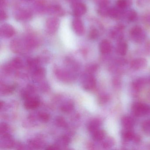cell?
Listing matches in <instances>:
<instances>
[{
	"label": "cell",
	"instance_id": "cell-1",
	"mask_svg": "<svg viewBox=\"0 0 150 150\" xmlns=\"http://www.w3.org/2000/svg\"><path fill=\"white\" fill-rule=\"evenodd\" d=\"M129 35L134 42L141 43L145 40L146 33L140 26H135L130 30Z\"/></svg>",
	"mask_w": 150,
	"mask_h": 150
},
{
	"label": "cell",
	"instance_id": "cell-2",
	"mask_svg": "<svg viewBox=\"0 0 150 150\" xmlns=\"http://www.w3.org/2000/svg\"><path fill=\"white\" fill-rule=\"evenodd\" d=\"M131 109L132 113L137 117H143L150 114V107L141 103H133Z\"/></svg>",
	"mask_w": 150,
	"mask_h": 150
},
{
	"label": "cell",
	"instance_id": "cell-3",
	"mask_svg": "<svg viewBox=\"0 0 150 150\" xmlns=\"http://www.w3.org/2000/svg\"><path fill=\"white\" fill-rule=\"evenodd\" d=\"M125 26L122 23H119L115 26L110 32V36L112 39H116L118 41L122 40Z\"/></svg>",
	"mask_w": 150,
	"mask_h": 150
},
{
	"label": "cell",
	"instance_id": "cell-4",
	"mask_svg": "<svg viewBox=\"0 0 150 150\" xmlns=\"http://www.w3.org/2000/svg\"><path fill=\"white\" fill-rule=\"evenodd\" d=\"M73 13L76 17H80L84 15L87 12V7L85 4L80 2L72 3V5Z\"/></svg>",
	"mask_w": 150,
	"mask_h": 150
},
{
	"label": "cell",
	"instance_id": "cell-5",
	"mask_svg": "<svg viewBox=\"0 0 150 150\" xmlns=\"http://www.w3.org/2000/svg\"><path fill=\"white\" fill-rule=\"evenodd\" d=\"M59 25V21L55 17L50 18L46 22V29L47 32L50 34L55 33L58 29Z\"/></svg>",
	"mask_w": 150,
	"mask_h": 150
},
{
	"label": "cell",
	"instance_id": "cell-6",
	"mask_svg": "<svg viewBox=\"0 0 150 150\" xmlns=\"http://www.w3.org/2000/svg\"><path fill=\"white\" fill-rule=\"evenodd\" d=\"M96 80L93 75L88 74L84 80L83 86L86 90L91 91L93 90L96 86Z\"/></svg>",
	"mask_w": 150,
	"mask_h": 150
},
{
	"label": "cell",
	"instance_id": "cell-7",
	"mask_svg": "<svg viewBox=\"0 0 150 150\" xmlns=\"http://www.w3.org/2000/svg\"><path fill=\"white\" fill-rule=\"evenodd\" d=\"M147 65V61L143 58L135 59L131 62L130 67L134 70H139L146 67Z\"/></svg>",
	"mask_w": 150,
	"mask_h": 150
},
{
	"label": "cell",
	"instance_id": "cell-8",
	"mask_svg": "<svg viewBox=\"0 0 150 150\" xmlns=\"http://www.w3.org/2000/svg\"><path fill=\"white\" fill-rule=\"evenodd\" d=\"M1 35L4 37L9 38L12 37L15 34V30L12 25L9 24H4L0 29Z\"/></svg>",
	"mask_w": 150,
	"mask_h": 150
},
{
	"label": "cell",
	"instance_id": "cell-9",
	"mask_svg": "<svg viewBox=\"0 0 150 150\" xmlns=\"http://www.w3.org/2000/svg\"><path fill=\"white\" fill-rule=\"evenodd\" d=\"M72 28L74 31L78 35L81 36L84 34L85 28L82 21L80 19L76 18L73 21Z\"/></svg>",
	"mask_w": 150,
	"mask_h": 150
},
{
	"label": "cell",
	"instance_id": "cell-10",
	"mask_svg": "<svg viewBox=\"0 0 150 150\" xmlns=\"http://www.w3.org/2000/svg\"><path fill=\"white\" fill-rule=\"evenodd\" d=\"M99 49L101 53L103 54H108L110 53L112 50V45L108 40L104 39L100 42Z\"/></svg>",
	"mask_w": 150,
	"mask_h": 150
},
{
	"label": "cell",
	"instance_id": "cell-11",
	"mask_svg": "<svg viewBox=\"0 0 150 150\" xmlns=\"http://www.w3.org/2000/svg\"><path fill=\"white\" fill-rule=\"evenodd\" d=\"M121 123L125 129H131L135 125V121L131 117L124 116L121 119Z\"/></svg>",
	"mask_w": 150,
	"mask_h": 150
},
{
	"label": "cell",
	"instance_id": "cell-12",
	"mask_svg": "<svg viewBox=\"0 0 150 150\" xmlns=\"http://www.w3.org/2000/svg\"><path fill=\"white\" fill-rule=\"evenodd\" d=\"M40 102L36 97H30L26 100L24 107L28 109H34L39 106Z\"/></svg>",
	"mask_w": 150,
	"mask_h": 150
},
{
	"label": "cell",
	"instance_id": "cell-13",
	"mask_svg": "<svg viewBox=\"0 0 150 150\" xmlns=\"http://www.w3.org/2000/svg\"><path fill=\"white\" fill-rule=\"evenodd\" d=\"M128 45L127 43L122 40L118 41L116 46L117 53L120 56H124L126 55L128 51Z\"/></svg>",
	"mask_w": 150,
	"mask_h": 150
},
{
	"label": "cell",
	"instance_id": "cell-14",
	"mask_svg": "<svg viewBox=\"0 0 150 150\" xmlns=\"http://www.w3.org/2000/svg\"><path fill=\"white\" fill-rule=\"evenodd\" d=\"M123 10L117 7L110 8L108 16L112 19L117 20L120 19L122 16H124Z\"/></svg>",
	"mask_w": 150,
	"mask_h": 150
},
{
	"label": "cell",
	"instance_id": "cell-15",
	"mask_svg": "<svg viewBox=\"0 0 150 150\" xmlns=\"http://www.w3.org/2000/svg\"><path fill=\"white\" fill-rule=\"evenodd\" d=\"M110 8L109 7V1H107L99 5L98 13L102 16H108Z\"/></svg>",
	"mask_w": 150,
	"mask_h": 150
},
{
	"label": "cell",
	"instance_id": "cell-16",
	"mask_svg": "<svg viewBox=\"0 0 150 150\" xmlns=\"http://www.w3.org/2000/svg\"><path fill=\"white\" fill-rule=\"evenodd\" d=\"M101 122L98 119H95L92 120L88 125V129L90 133H93L95 132L100 129Z\"/></svg>",
	"mask_w": 150,
	"mask_h": 150
},
{
	"label": "cell",
	"instance_id": "cell-17",
	"mask_svg": "<svg viewBox=\"0 0 150 150\" xmlns=\"http://www.w3.org/2000/svg\"><path fill=\"white\" fill-rule=\"evenodd\" d=\"M122 132V137L124 141L133 142L136 134L131 129H125Z\"/></svg>",
	"mask_w": 150,
	"mask_h": 150
},
{
	"label": "cell",
	"instance_id": "cell-18",
	"mask_svg": "<svg viewBox=\"0 0 150 150\" xmlns=\"http://www.w3.org/2000/svg\"><path fill=\"white\" fill-rule=\"evenodd\" d=\"M124 16L127 21L129 22H134L137 20V13L135 10L133 9L128 10L124 13Z\"/></svg>",
	"mask_w": 150,
	"mask_h": 150
},
{
	"label": "cell",
	"instance_id": "cell-19",
	"mask_svg": "<svg viewBox=\"0 0 150 150\" xmlns=\"http://www.w3.org/2000/svg\"><path fill=\"white\" fill-rule=\"evenodd\" d=\"M16 17L19 21H26L31 18V14L28 11L21 10L16 14Z\"/></svg>",
	"mask_w": 150,
	"mask_h": 150
},
{
	"label": "cell",
	"instance_id": "cell-20",
	"mask_svg": "<svg viewBox=\"0 0 150 150\" xmlns=\"http://www.w3.org/2000/svg\"><path fill=\"white\" fill-rule=\"evenodd\" d=\"M105 136H106V133L105 131L100 129L92 133V137L93 139L96 142H99L104 139Z\"/></svg>",
	"mask_w": 150,
	"mask_h": 150
},
{
	"label": "cell",
	"instance_id": "cell-21",
	"mask_svg": "<svg viewBox=\"0 0 150 150\" xmlns=\"http://www.w3.org/2000/svg\"><path fill=\"white\" fill-rule=\"evenodd\" d=\"M132 4V0H117V7L122 10L129 7Z\"/></svg>",
	"mask_w": 150,
	"mask_h": 150
},
{
	"label": "cell",
	"instance_id": "cell-22",
	"mask_svg": "<svg viewBox=\"0 0 150 150\" xmlns=\"http://www.w3.org/2000/svg\"><path fill=\"white\" fill-rule=\"evenodd\" d=\"M145 81L143 79H136L132 82V88L135 91H139L144 86Z\"/></svg>",
	"mask_w": 150,
	"mask_h": 150
},
{
	"label": "cell",
	"instance_id": "cell-23",
	"mask_svg": "<svg viewBox=\"0 0 150 150\" xmlns=\"http://www.w3.org/2000/svg\"><path fill=\"white\" fill-rule=\"evenodd\" d=\"M49 12L51 13L55 14L59 16H63L64 14V12L62 9V8L57 5L52 6V7L50 8Z\"/></svg>",
	"mask_w": 150,
	"mask_h": 150
},
{
	"label": "cell",
	"instance_id": "cell-24",
	"mask_svg": "<svg viewBox=\"0 0 150 150\" xmlns=\"http://www.w3.org/2000/svg\"><path fill=\"white\" fill-rule=\"evenodd\" d=\"M115 144V139L111 137H109L105 139L103 143V147L105 149H109L112 147Z\"/></svg>",
	"mask_w": 150,
	"mask_h": 150
},
{
	"label": "cell",
	"instance_id": "cell-25",
	"mask_svg": "<svg viewBox=\"0 0 150 150\" xmlns=\"http://www.w3.org/2000/svg\"><path fill=\"white\" fill-rule=\"evenodd\" d=\"M142 128L146 134L150 135V119L145 120L142 123Z\"/></svg>",
	"mask_w": 150,
	"mask_h": 150
},
{
	"label": "cell",
	"instance_id": "cell-26",
	"mask_svg": "<svg viewBox=\"0 0 150 150\" xmlns=\"http://www.w3.org/2000/svg\"><path fill=\"white\" fill-rule=\"evenodd\" d=\"M74 105L72 103L67 102L64 104L61 107V110L63 112L69 113L71 112L74 109Z\"/></svg>",
	"mask_w": 150,
	"mask_h": 150
},
{
	"label": "cell",
	"instance_id": "cell-27",
	"mask_svg": "<svg viewBox=\"0 0 150 150\" xmlns=\"http://www.w3.org/2000/svg\"><path fill=\"white\" fill-rule=\"evenodd\" d=\"M99 36V32L96 29H91L89 33V37L92 40H96Z\"/></svg>",
	"mask_w": 150,
	"mask_h": 150
},
{
	"label": "cell",
	"instance_id": "cell-28",
	"mask_svg": "<svg viewBox=\"0 0 150 150\" xmlns=\"http://www.w3.org/2000/svg\"><path fill=\"white\" fill-rule=\"evenodd\" d=\"M56 124L59 127L64 128L67 126V123L65 119L61 117H59L56 119Z\"/></svg>",
	"mask_w": 150,
	"mask_h": 150
},
{
	"label": "cell",
	"instance_id": "cell-29",
	"mask_svg": "<svg viewBox=\"0 0 150 150\" xmlns=\"http://www.w3.org/2000/svg\"><path fill=\"white\" fill-rule=\"evenodd\" d=\"M10 65L12 67H14L15 68H19L21 67L22 66V61L20 58H16L14 59L11 64Z\"/></svg>",
	"mask_w": 150,
	"mask_h": 150
},
{
	"label": "cell",
	"instance_id": "cell-30",
	"mask_svg": "<svg viewBox=\"0 0 150 150\" xmlns=\"http://www.w3.org/2000/svg\"><path fill=\"white\" fill-rule=\"evenodd\" d=\"M45 75V71L42 68L38 69L34 73V77L35 79L39 80L42 79L43 76Z\"/></svg>",
	"mask_w": 150,
	"mask_h": 150
},
{
	"label": "cell",
	"instance_id": "cell-31",
	"mask_svg": "<svg viewBox=\"0 0 150 150\" xmlns=\"http://www.w3.org/2000/svg\"><path fill=\"white\" fill-rule=\"evenodd\" d=\"M98 68V66L96 64H93L88 67V74L93 75V74L96 72Z\"/></svg>",
	"mask_w": 150,
	"mask_h": 150
},
{
	"label": "cell",
	"instance_id": "cell-32",
	"mask_svg": "<svg viewBox=\"0 0 150 150\" xmlns=\"http://www.w3.org/2000/svg\"><path fill=\"white\" fill-rule=\"evenodd\" d=\"M110 97L107 95H102L99 97V101L101 104H104L109 100Z\"/></svg>",
	"mask_w": 150,
	"mask_h": 150
},
{
	"label": "cell",
	"instance_id": "cell-33",
	"mask_svg": "<svg viewBox=\"0 0 150 150\" xmlns=\"http://www.w3.org/2000/svg\"><path fill=\"white\" fill-rule=\"evenodd\" d=\"M40 120L43 122H47L50 119V116L48 114L45 113H40L39 115Z\"/></svg>",
	"mask_w": 150,
	"mask_h": 150
},
{
	"label": "cell",
	"instance_id": "cell-34",
	"mask_svg": "<svg viewBox=\"0 0 150 150\" xmlns=\"http://www.w3.org/2000/svg\"><path fill=\"white\" fill-rule=\"evenodd\" d=\"M137 4L139 7H144L150 3V0H137Z\"/></svg>",
	"mask_w": 150,
	"mask_h": 150
},
{
	"label": "cell",
	"instance_id": "cell-35",
	"mask_svg": "<svg viewBox=\"0 0 150 150\" xmlns=\"http://www.w3.org/2000/svg\"><path fill=\"white\" fill-rule=\"evenodd\" d=\"M15 87L14 86H6L3 88V93L6 94L10 93H12Z\"/></svg>",
	"mask_w": 150,
	"mask_h": 150
},
{
	"label": "cell",
	"instance_id": "cell-36",
	"mask_svg": "<svg viewBox=\"0 0 150 150\" xmlns=\"http://www.w3.org/2000/svg\"><path fill=\"white\" fill-rule=\"evenodd\" d=\"M60 141L63 145H67L70 143V139L66 136H64L60 139Z\"/></svg>",
	"mask_w": 150,
	"mask_h": 150
},
{
	"label": "cell",
	"instance_id": "cell-37",
	"mask_svg": "<svg viewBox=\"0 0 150 150\" xmlns=\"http://www.w3.org/2000/svg\"><path fill=\"white\" fill-rule=\"evenodd\" d=\"M8 125L5 123H2L0 126V132L1 133H3L6 132L8 129Z\"/></svg>",
	"mask_w": 150,
	"mask_h": 150
},
{
	"label": "cell",
	"instance_id": "cell-38",
	"mask_svg": "<svg viewBox=\"0 0 150 150\" xmlns=\"http://www.w3.org/2000/svg\"><path fill=\"white\" fill-rule=\"evenodd\" d=\"M7 18V15L6 13H5V11L1 9V12H0V20L1 21H4V20H6Z\"/></svg>",
	"mask_w": 150,
	"mask_h": 150
},
{
	"label": "cell",
	"instance_id": "cell-39",
	"mask_svg": "<svg viewBox=\"0 0 150 150\" xmlns=\"http://www.w3.org/2000/svg\"><path fill=\"white\" fill-rule=\"evenodd\" d=\"M144 19L146 23L150 25V16H146V17H145Z\"/></svg>",
	"mask_w": 150,
	"mask_h": 150
},
{
	"label": "cell",
	"instance_id": "cell-40",
	"mask_svg": "<svg viewBox=\"0 0 150 150\" xmlns=\"http://www.w3.org/2000/svg\"><path fill=\"white\" fill-rule=\"evenodd\" d=\"M0 3H1V6H4L6 4V0H1Z\"/></svg>",
	"mask_w": 150,
	"mask_h": 150
},
{
	"label": "cell",
	"instance_id": "cell-41",
	"mask_svg": "<svg viewBox=\"0 0 150 150\" xmlns=\"http://www.w3.org/2000/svg\"><path fill=\"white\" fill-rule=\"evenodd\" d=\"M23 1H31V0H23Z\"/></svg>",
	"mask_w": 150,
	"mask_h": 150
}]
</instances>
